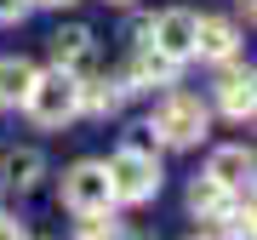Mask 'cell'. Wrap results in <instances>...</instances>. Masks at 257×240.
Returning <instances> with one entry per match:
<instances>
[{
    "mask_svg": "<svg viewBox=\"0 0 257 240\" xmlns=\"http://www.w3.org/2000/svg\"><path fill=\"white\" fill-rule=\"evenodd\" d=\"M103 172H109V189H114V206H143V200H155L160 194V160H155V149H138V143H126V149H114L109 160H103Z\"/></svg>",
    "mask_w": 257,
    "mask_h": 240,
    "instance_id": "6da1fadb",
    "label": "cell"
},
{
    "mask_svg": "<svg viewBox=\"0 0 257 240\" xmlns=\"http://www.w3.org/2000/svg\"><path fill=\"white\" fill-rule=\"evenodd\" d=\"M23 109L35 126H69L74 114H80V80H74L69 69H35V80H29L23 92Z\"/></svg>",
    "mask_w": 257,
    "mask_h": 240,
    "instance_id": "7a4b0ae2",
    "label": "cell"
},
{
    "mask_svg": "<svg viewBox=\"0 0 257 240\" xmlns=\"http://www.w3.org/2000/svg\"><path fill=\"white\" fill-rule=\"evenodd\" d=\"M206 103L194 97V92H183V86H172V92H166L160 103H155V120H149V126H155V138L166 143V149H194L206 138Z\"/></svg>",
    "mask_w": 257,
    "mask_h": 240,
    "instance_id": "3957f363",
    "label": "cell"
},
{
    "mask_svg": "<svg viewBox=\"0 0 257 240\" xmlns=\"http://www.w3.org/2000/svg\"><path fill=\"white\" fill-rule=\"evenodd\" d=\"M63 206L74 217H92V212H114V189H109V172L103 160H74L63 172Z\"/></svg>",
    "mask_w": 257,
    "mask_h": 240,
    "instance_id": "277c9868",
    "label": "cell"
},
{
    "mask_svg": "<svg viewBox=\"0 0 257 240\" xmlns=\"http://www.w3.org/2000/svg\"><path fill=\"white\" fill-rule=\"evenodd\" d=\"M194 18H200V12L172 6V12H160V18L143 23V40H149L160 57H172V63H189V57H194Z\"/></svg>",
    "mask_w": 257,
    "mask_h": 240,
    "instance_id": "5b68a950",
    "label": "cell"
},
{
    "mask_svg": "<svg viewBox=\"0 0 257 240\" xmlns=\"http://www.w3.org/2000/svg\"><path fill=\"white\" fill-rule=\"evenodd\" d=\"M177 69L183 63H172V57H160L149 40H138L132 46V63H126V74H120V86L126 92H155V86H177Z\"/></svg>",
    "mask_w": 257,
    "mask_h": 240,
    "instance_id": "8992f818",
    "label": "cell"
},
{
    "mask_svg": "<svg viewBox=\"0 0 257 240\" xmlns=\"http://www.w3.org/2000/svg\"><path fill=\"white\" fill-rule=\"evenodd\" d=\"M52 57H57V69H69L74 80H86V74L97 69V35L86 23L57 29V35H52Z\"/></svg>",
    "mask_w": 257,
    "mask_h": 240,
    "instance_id": "52a82bcc",
    "label": "cell"
},
{
    "mask_svg": "<svg viewBox=\"0 0 257 240\" xmlns=\"http://www.w3.org/2000/svg\"><path fill=\"white\" fill-rule=\"evenodd\" d=\"M206 177L217 189H229V194H251V149H240V143H223V149H211V160H206Z\"/></svg>",
    "mask_w": 257,
    "mask_h": 240,
    "instance_id": "ba28073f",
    "label": "cell"
},
{
    "mask_svg": "<svg viewBox=\"0 0 257 240\" xmlns=\"http://www.w3.org/2000/svg\"><path fill=\"white\" fill-rule=\"evenodd\" d=\"M240 52V29L229 18H194V57L206 63H234Z\"/></svg>",
    "mask_w": 257,
    "mask_h": 240,
    "instance_id": "9c48e42d",
    "label": "cell"
},
{
    "mask_svg": "<svg viewBox=\"0 0 257 240\" xmlns=\"http://www.w3.org/2000/svg\"><path fill=\"white\" fill-rule=\"evenodd\" d=\"M217 109L229 114V120H251L257 109V74L251 69H223V80H217Z\"/></svg>",
    "mask_w": 257,
    "mask_h": 240,
    "instance_id": "30bf717a",
    "label": "cell"
},
{
    "mask_svg": "<svg viewBox=\"0 0 257 240\" xmlns=\"http://www.w3.org/2000/svg\"><path fill=\"white\" fill-rule=\"evenodd\" d=\"M40 172H46V160H40V149H12L6 160H0V177H6L12 189H35Z\"/></svg>",
    "mask_w": 257,
    "mask_h": 240,
    "instance_id": "8fae6325",
    "label": "cell"
},
{
    "mask_svg": "<svg viewBox=\"0 0 257 240\" xmlns=\"http://www.w3.org/2000/svg\"><path fill=\"white\" fill-rule=\"evenodd\" d=\"M120 97H126L120 80H92V74L80 80V114H114Z\"/></svg>",
    "mask_w": 257,
    "mask_h": 240,
    "instance_id": "7c38bea8",
    "label": "cell"
},
{
    "mask_svg": "<svg viewBox=\"0 0 257 240\" xmlns=\"http://www.w3.org/2000/svg\"><path fill=\"white\" fill-rule=\"evenodd\" d=\"M29 80H35V63L29 57H0V103H23Z\"/></svg>",
    "mask_w": 257,
    "mask_h": 240,
    "instance_id": "4fadbf2b",
    "label": "cell"
},
{
    "mask_svg": "<svg viewBox=\"0 0 257 240\" xmlns=\"http://www.w3.org/2000/svg\"><path fill=\"white\" fill-rule=\"evenodd\" d=\"M80 240H120V229L109 212H92V217H80Z\"/></svg>",
    "mask_w": 257,
    "mask_h": 240,
    "instance_id": "5bb4252c",
    "label": "cell"
},
{
    "mask_svg": "<svg viewBox=\"0 0 257 240\" xmlns=\"http://www.w3.org/2000/svg\"><path fill=\"white\" fill-rule=\"evenodd\" d=\"M0 240H29V229H23L18 217H6V212H0Z\"/></svg>",
    "mask_w": 257,
    "mask_h": 240,
    "instance_id": "9a60e30c",
    "label": "cell"
},
{
    "mask_svg": "<svg viewBox=\"0 0 257 240\" xmlns=\"http://www.w3.org/2000/svg\"><path fill=\"white\" fill-rule=\"evenodd\" d=\"M23 12H29V0H0V23H18Z\"/></svg>",
    "mask_w": 257,
    "mask_h": 240,
    "instance_id": "2e32d148",
    "label": "cell"
},
{
    "mask_svg": "<svg viewBox=\"0 0 257 240\" xmlns=\"http://www.w3.org/2000/svg\"><path fill=\"white\" fill-rule=\"evenodd\" d=\"M29 6H74V0H29Z\"/></svg>",
    "mask_w": 257,
    "mask_h": 240,
    "instance_id": "e0dca14e",
    "label": "cell"
},
{
    "mask_svg": "<svg viewBox=\"0 0 257 240\" xmlns=\"http://www.w3.org/2000/svg\"><path fill=\"white\" fill-rule=\"evenodd\" d=\"M109 6H132V0H109Z\"/></svg>",
    "mask_w": 257,
    "mask_h": 240,
    "instance_id": "ac0fdd59",
    "label": "cell"
},
{
    "mask_svg": "<svg viewBox=\"0 0 257 240\" xmlns=\"http://www.w3.org/2000/svg\"><path fill=\"white\" fill-rule=\"evenodd\" d=\"M194 240H217V234H194Z\"/></svg>",
    "mask_w": 257,
    "mask_h": 240,
    "instance_id": "d6986e66",
    "label": "cell"
}]
</instances>
